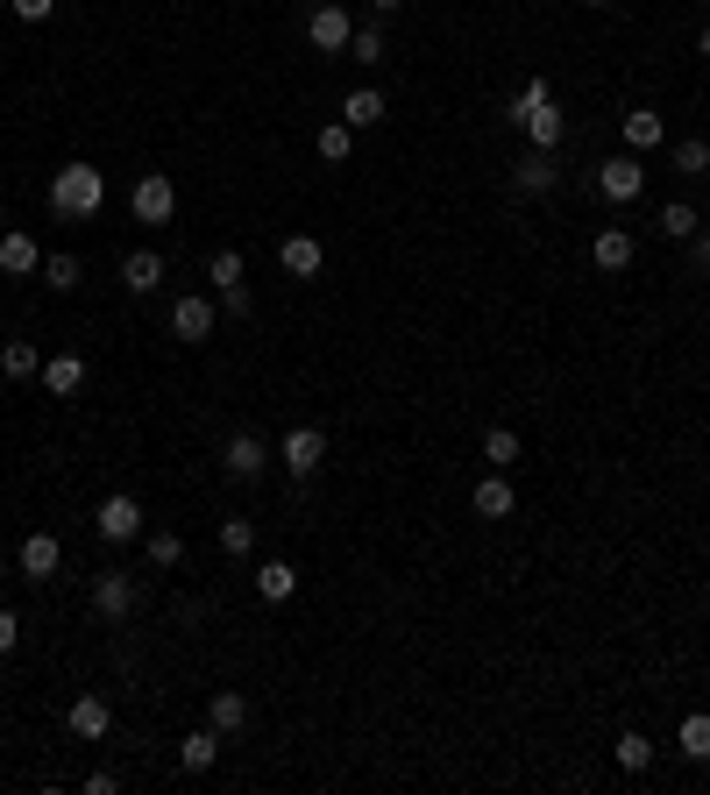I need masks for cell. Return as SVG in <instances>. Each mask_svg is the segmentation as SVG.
<instances>
[{"instance_id":"obj_25","label":"cell","mask_w":710,"mask_h":795,"mask_svg":"<svg viewBox=\"0 0 710 795\" xmlns=\"http://www.w3.org/2000/svg\"><path fill=\"white\" fill-rule=\"evenodd\" d=\"M675 746H683V760H710V711H689L683 731H675Z\"/></svg>"},{"instance_id":"obj_11","label":"cell","mask_w":710,"mask_h":795,"mask_svg":"<svg viewBox=\"0 0 710 795\" xmlns=\"http://www.w3.org/2000/svg\"><path fill=\"white\" fill-rule=\"evenodd\" d=\"M221 469H228V476H241V484H249V476H263V469H270V447L256 441V433H235V441L221 447Z\"/></svg>"},{"instance_id":"obj_14","label":"cell","mask_w":710,"mask_h":795,"mask_svg":"<svg viewBox=\"0 0 710 795\" xmlns=\"http://www.w3.org/2000/svg\"><path fill=\"white\" fill-rule=\"evenodd\" d=\"M171 334L178 341H206V334H214V298H178V306H171Z\"/></svg>"},{"instance_id":"obj_39","label":"cell","mask_w":710,"mask_h":795,"mask_svg":"<svg viewBox=\"0 0 710 795\" xmlns=\"http://www.w3.org/2000/svg\"><path fill=\"white\" fill-rule=\"evenodd\" d=\"M511 107H548V79H526V93L511 100Z\"/></svg>"},{"instance_id":"obj_28","label":"cell","mask_w":710,"mask_h":795,"mask_svg":"<svg viewBox=\"0 0 710 795\" xmlns=\"http://www.w3.org/2000/svg\"><path fill=\"white\" fill-rule=\"evenodd\" d=\"M519 455H526V447H519V433H511V427H491V433H483V462H491V469H511Z\"/></svg>"},{"instance_id":"obj_17","label":"cell","mask_w":710,"mask_h":795,"mask_svg":"<svg viewBox=\"0 0 710 795\" xmlns=\"http://www.w3.org/2000/svg\"><path fill=\"white\" fill-rule=\"evenodd\" d=\"M278 263L292 270V277H320V263H327V249L313 242V235H284L278 242Z\"/></svg>"},{"instance_id":"obj_13","label":"cell","mask_w":710,"mask_h":795,"mask_svg":"<svg viewBox=\"0 0 710 795\" xmlns=\"http://www.w3.org/2000/svg\"><path fill=\"white\" fill-rule=\"evenodd\" d=\"M43 391L50 398H79L86 391V355H43Z\"/></svg>"},{"instance_id":"obj_44","label":"cell","mask_w":710,"mask_h":795,"mask_svg":"<svg viewBox=\"0 0 710 795\" xmlns=\"http://www.w3.org/2000/svg\"><path fill=\"white\" fill-rule=\"evenodd\" d=\"M583 8H611V0H583Z\"/></svg>"},{"instance_id":"obj_30","label":"cell","mask_w":710,"mask_h":795,"mask_svg":"<svg viewBox=\"0 0 710 795\" xmlns=\"http://www.w3.org/2000/svg\"><path fill=\"white\" fill-rule=\"evenodd\" d=\"M206 277H214L221 292H235V284H249V277H241V257H235V249H214V257H206Z\"/></svg>"},{"instance_id":"obj_23","label":"cell","mask_w":710,"mask_h":795,"mask_svg":"<svg viewBox=\"0 0 710 795\" xmlns=\"http://www.w3.org/2000/svg\"><path fill=\"white\" fill-rule=\"evenodd\" d=\"M178 760H185V774H206V768L221 760V731H214V725H206V731H192V739L178 746Z\"/></svg>"},{"instance_id":"obj_38","label":"cell","mask_w":710,"mask_h":795,"mask_svg":"<svg viewBox=\"0 0 710 795\" xmlns=\"http://www.w3.org/2000/svg\"><path fill=\"white\" fill-rule=\"evenodd\" d=\"M689 263H697L703 277H710V228H697V235H689Z\"/></svg>"},{"instance_id":"obj_45","label":"cell","mask_w":710,"mask_h":795,"mask_svg":"<svg viewBox=\"0 0 710 795\" xmlns=\"http://www.w3.org/2000/svg\"><path fill=\"white\" fill-rule=\"evenodd\" d=\"M0 582H8V561H0Z\"/></svg>"},{"instance_id":"obj_9","label":"cell","mask_w":710,"mask_h":795,"mask_svg":"<svg viewBox=\"0 0 710 795\" xmlns=\"http://www.w3.org/2000/svg\"><path fill=\"white\" fill-rule=\"evenodd\" d=\"M562 185V163H554V149H526L519 163H511V192H554Z\"/></svg>"},{"instance_id":"obj_12","label":"cell","mask_w":710,"mask_h":795,"mask_svg":"<svg viewBox=\"0 0 710 795\" xmlns=\"http://www.w3.org/2000/svg\"><path fill=\"white\" fill-rule=\"evenodd\" d=\"M618 135H626V149H632V157H646V149H661V143H668V122H661L654 107H632L626 122H618Z\"/></svg>"},{"instance_id":"obj_41","label":"cell","mask_w":710,"mask_h":795,"mask_svg":"<svg viewBox=\"0 0 710 795\" xmlns=\"http://www.w3.org/2000/svg\"><path fill=\"white\" fill-rule=\"evenodd\" d=\"M114 788H121V782H114L108 768H93V774H86V795H114Z\"/></svg>"},{"instance_id":"obj_4","label":"cell","mask_w":710,"mask_h":795,"mask_svg":"<svg viewBox=\"0 0 710 795\" xmlns=\"http://www.w3.org/2000/svg\"><path fill=\"white\" fill-rule=\"evenodd\" d=\"M135 604H143V590L128 582V568H100V576H93V611H100L108 625H121Z\"/></svg>"},{"instance_id":"obj_3","label":"cell","mask_w":710,"mask_h":795,"mask_svg":"<svg viewBox=\"0 0 710 795\" xmlns=\"http://www.w3.org/2000/svg\"><path fill=\"white\" fill-rule=\"evenodd\" d=\"M349 36H356V14L341 8V0H320V8L306 14V43H313V50L335 57V50H349Z\"/></svg>"},{"instance_id":"obj_6","label":"cell","mask_w":710,"mask_h":795,"mask_svg":"<svg viewBox=\"0 0 710 795\" xmlns=\"http://www.w3.org/2000/svg\"><path fill=\"white\" fill-rule=\"evenodd\" d=\"M278 462H284L292 476H313V469L327 462V433H320V427H292V433L278 441Z\"/></svg>"},{"instance_id":"obj_19","label":"cell","mask_w":710,"mask_h":795,"mask_svg":"<svg viewBox=\"0 0 710 795\" xmlns=\"http://www.w3.org/2000/svg\"><path fill=\"white\" fill-rule=\"evenodd\" d=\"M206 725H214L221 739H228V731H241V725H249V696H241V689H221V696L206 703Z\"/></svg>"},{"instance_id":"obj_24","label":"cell","mask_w":710,"mask_h":795,"mask_svg":"<svg viewBox=\"0 0 710 795\" xmlns=\"http://www.w3.org/2000/svg\"><path fill=\"white\" fill-rule=\"evenodd\" d=\"M384 93H370V86H362V93H349V100H341V122H349V128H376V122H384Z\"/></svg>"},{"instance_id":"obj_2","label":"cell","mask_w":710,"mask_h":795,"mask_svg":"<svg viewBox=\"0 0 710 795\" xmlns=\"http://www.w3.org/2000/svg\"><path fill=\"white\" fill-rule=\"evenodd\" d=\"M128 206H135V220H143V228H164V220L178 214V185L164 171H143V178H135V192H128Z\"/></svg>"},{"instance_id":"obj_33","label":"cell","mask_w":710,"mask_h":795,"mask_svg":"<svg viewBox=\"0 0 710 795\" xmlns=\"http://www.w3.org/2000/svg\"><path fill=\"white\" fill-rule=\"evenodd\" d=\"M79 277H86L79 257H43V284H50V292H71Z\"/></svg>"},{"instance_id":"obj_34","label":"cell","mask_w":710,"mask_h":795,"mask_svg":"<svg viewBox=\"0 0 710 795\" xmlns=\"http://www.w3.org/2000/svg\"><path fill=\"white\" fill-rule=\"evenodd\" d=\"M349 149H356V128H349V122L320 128V157H327V163H349Z\"/></svg>"},{"instance_id":"obj_16","label":"cell","mask_w":710,"mask_h":795,"mask_svg":"<svg viewBox=\"0 0 710 795\" xmlns=\"http://www.w3.org/2000/svg\"><path fill=\"white\" fill-rule=\"evenodd\" d=\"M121 284H128L135 298H149L164 284V257L157 249H128V257H121Z\"/></svg>"},{"instance_id":"obj_27","label":"cell","mask_w":710,"mask_h":795,"mask_svg":"<svg viewBox=\"0 0 710 795\" xmlns=\"http://www.w3.org/2000/svg\"><path fill=\"white\" fill-rule=\"evenodd\" d=\"M697 228H703V220H697V206H689V200H668V206H661V235H668V242H689Z\"/></svg>"},{"instance_id":"obj_7","label":"cell","mask_w":710,"mask_h":795,"mask_svg":"<svg viewBox=\"0 0 710 795\" xmlns=\"http://www.w3.org/2000/svg\"><path fill=\"white\" fill-rule=\"evenodd\" d=\"M640 185H646V163L632 157V149H626V157H611V163H597V192H604V200L626 206V200H640Z\"/></svg>"},{"instance_id":"obj_36","label":"cell","mask_w":710,"mask_h":795,"mask_svg":"<svg viewBox=\"0 0 710 795\" xmlns=\"http://www.w3.org/2000/svg\"><path fill=\"white\" fill-rule=\"evenodd\" d=\"M149 561H157V568L185 561V540H178V533H149Z\"/></svg>"},{"instance_id":"obj_40","label":"cell","mask_w":710,"mask_h":795,"mask_svg":"<svg viewBox=\"0 0 710 795\" xmlns=\"http://www.w3.org/2000/svg\"><path fill=\"white\" fill-rule=\"evenodd\" d=\"M14 639H22V625H14V611L0 604V654H14Z\"/></svg>"},{"instance_id":"obj_35","label":"cell","mask_w":710,"mask_h":795,"mask_svg":"<svg viewBox=\"0 0 710 795\" xmlns=\"http://www.w3.org/2000/svg\"><path fill=\"white\" fill-rule=\"evenodd\" d=\"M221 554H235V561H241V554H256V526H249V519H228V526H221Z\"/></svg>"},{"instance_id":"obj_20","label":"cell","mask_w":710,"mask_h":795,"mask_svg":"<svg viewBox=\"0 0 710 795\" xmlns=\"http://www.w3.org/2000/svg\"><path fill=\"white\" fill-rule=\"evenodd\" d=\"M0 270H8V277H29V270H43V249L29 242L22 228H14V235H0Z\"/></svg>"},{"instance_id":"obj_1","label":"cell","mask_w":710,"mask_h":795,"mask_svg":"<svg viewBox=\"0 0 710 795\" xmlns=\"http://www.w3.org/2000/svg\"><path fill=\"white\" fill-rule=\"evenodd\" d=\"M100 206H108V178H100L93 163H65V171L50 178V214L57 220H93Z\"/></svg>"},{"instance_id":"obj_5","label":"cell","mask_w":710,"mask_h":795,"mask_svg":"<svg viewBox=\"0 0 710 795\" xmlns=\"http://www.w3.org/2000/svg\"><path fill=\"white\" fill-rule=\"evenodd\" d=\"M93 533L108 540V547H128V540L143 533V504H135V498H100V512H93Z\"/></svg>"},{"instance_id":"obj_32","label":"cell","mask_w":710,"mask_h":795,"mask_svg":"<svg viewBox=\"0 0 710 795\" xmlns=\"http://www.w3.org/2000/svg\"><path fill=\"white\" fill-rule=\"evenodd\" d=\"M349 50H356V65H384V29H376V22H362L356 36H349Z\"/></svg>"},{"instance_id":"obj_37","label":"cell","mask_w":710,"mask_h":795,"mask_svg":"<svg viewBox=\"0 0 710 795\" xmlns=\"http://www.w3.org/2000/svg\"><path fill=\"white\" fill-rule=\"evenodd\" d=\"M57 0H14V22H50Z\"/></svg>"},{"instance_id":"obj_10","label":"cell","mask_w":710,"mask_h":795,"mask_svg":"<svg viewBox=\"0 0 710 795\" xmlns=\"http://www.w3.org/2000/svg\"><path fill=\"white\" fill-rule=\"evenodd\" d=\"M14 568H22L29 582H50L57 568H65V547H57V533H29V540H22V561H14Z\"/></svg>"},{"instance_id":"obj_21","label":"cell","mask_w":710,"mask_h":795,"mask_svg":"<svg viewBox=\"0 0 710 795\" xmlns=\"http://www.w3.org/2000/svg\"><path fill=\"white\" fill-rule=\"evenodd\" d=\"M256 590H263V604H284V597L298 590V568L292 561H263L256 568Z\"/></svg>"},{"instance_id":"obj_29","label":"cell","mask_w":710,"mask_h":795,"mask_svg":"<svg viewBox=\"0 0 710 795\" xmlns=\"http://www.w3.org/2000/svg\"><path fill=\"white\" fill-rule=\"evenodd\" d=\"M675 171H683V178H703V171H710V143H703V135L675 143Z\"/></svg>"},{"instance_id":"obj_22","label":"cell","mask_w":710,"mask_h":795,"mask_svg":"<svg viewBox=\"0 0 710 795\" xmlns=\"http://www.w3.org/2000/svg\"><path fill=\"white\" fill-rule=\"evenodd\" d=\"M590 263H597V270H626V263H632V235H626V228H604L597 242H590Z\"/></svg>"},{"instance_id":"obj_18","label":"cell","mask_w":710,"mask_h":795,"mask_svg":"<svg viewBox=\"0 0 710 795\" xmlns=\"http://www.w3.org/2000/svg\"><path fill=\"white\" fill-rule=\"evenodd\" d=\"M511 122L533 135V149H554V143H562V114H554V100H548V107H511Z\"/></svg>"},{"instance_id":"obj_43","label":"cell","mask_w":710,"mask_h":795,"mask_svg":"<svg viewBox=\"0 0 710 795\" xmlns=\"http://www.w3.org/2000/svg\"><path fill=\"white\" fill-rule=\"evenodd\" d=\"M697 50H703V57H710V22H703V36H697Z\"/></svg>"},{"instance_id":"obj_31","label":"cell","mask_w":710,"mask_h":795,"mask_svg":"<svg viewBox=\"0 0 710 795\" xmlns=\"http://www.w3.org/2000/svg\"><path fill=\"white\" fill-rule=\"evenodd\" d=\"M618 768H626V774H646V768H654V739H640V731H632V739H618Z\"/></svg>"},{"instance_id":"obj_26","label":"cell","mask_w":710,"mask_h":795,"mask_svg":"<svg viewBox=\"0 0 710 795\" xmlns=\"http://www.w3.org/2000/svg\"><path fill=\"white\" fill-rule=\"evenodd\" d=\"M0 370H8L14 384H22V377H43V355H36V341H8V349H0Z\"/></svg>"},{"instance_id":"obj_15","label":"cell","mask_w":710,"mask_h":795,"mask_svg":"<svg viewBox=\"0 0 710 795\" xmlns=\"http://www.w3.org/2000/svg\"><path fill=\"white\" fill-rule=\"evenodd\" d=\"M470 504H476V519H511L519 512V490H511L505 469H497V476H483V484L470 490Z\"/></svg>"},{"instance_id":"obj_8","label":"cell","mask_w":710,"mask_h":795,"mask_svg":"<svg viewBox=\"0 0 710 795\" xmlns=\"http://www.w3.org/2000/svg\"><path fill=\"white\" fill-rule=\"evenodd\" d=\"M65 731H71V739H108V731H114V703L108 696H71Z\"/></svg>"},{"instance_id":"obj_42","label":"cell","mask_w":710,"mask_h":795,"mask_svg":"<svg viewBox=\"0 0 710 795\" xmlns=\"http://www.w3.org/2000/svg\"><path fill=\"white\" fill-rule=\"evenodd\" d=\"M370 8H376V14H398V8H405V0H370Z\"/></svg>"}]
</instances>
